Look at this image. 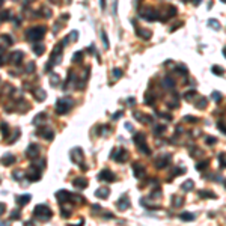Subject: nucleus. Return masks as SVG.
<instances>
[{
	"label": "nucleus",
	"instance_id": "nucleus-29",
	"mask_svg": "<svg viewBox=\"0 0 226 226\" xmlns=\"http://www.w3.org/2000/svg\"><path fill=\"white\" fill-rule=\"evenodd\" d=\"M208 24H210L214 30H219L220 29V23L217 21V20H208Z\"/></svg>",
	"mask_w": 226,
	"mask_h": 226
},
{
	"label": "nucleus",
	"instance_id": "nucleus-53",
	"mask_svg": "<svg viewBox=\"0 0 226 226\" xmlns=\"http://www.w3.org/2000/svg\"><path fill=\"white\" fill-rule=\"evenodd\" d=\"M184 119H186V121H190V122H197V119H196V118H192V116H186Z\"/></svg>",
	"mask_w": 226,
	"mask_h": 226
},
{
	"label": "nucleus",
	"instance_id": "nucleus-22",
	"mask_svg": "<svg viewBox=\"0 0 226 226\" xmlns=\"http://www.w3.org/2000/svg\"><path fill=\"white\" fill-rule=\"evenodd\" d=\"M33 95H35V98H36L38 101L45 100V97H47V93L42 91V89H35V91H33Z\"/></svg>",
	"mask_w": 226,
	"mask_h": 226
},
{
	"label": "nucleus",
	"instance_id": "nucleus-34",
	"mask_svg": "<svg viewBox=\"0 0 226 226\" xmlns=\"http://www.w3.org/2000/svg\"><path fill=\"white\" fill-rule=\"evenodd\" d=\"M172 204L175 205V206H181V205H182V197H179V196H173Z\"/></svg>",
	"mask_w": 226,
	"mask_h": 226
},
{
	"label": "nucleus",
	"instance_id": "nucleus-12",
	"mask_svg": "<svg viewBox=\"0 0 226 226\" xmlns=\"http://www.w3.org/2000/svg\"><path fill=\"white\" fill-rule=\"evenodd\" d=\"M27 179H29L30 182H32V181H39V179H41V169L32 166V167L29 169V172H27Z\"/></svg>",
	"mask_w": 226,
	"mask_h": 226
},
{
	"label": "nucleus",
	"instance_id": "nucleus-57",
	"mask_svg": "<svg viewBox=\"0 0 226 226\" xmlns=\"http://www.w3.org/2000/svg\"><path fill=\"white\" fill-rule=\"evenodd\" d=\"M104 3H106V0H101V8H103V9L106 8V5H104Z\"/></svg>",
	"mask_w": 226,
	"mask_h": 226
},
{
	"label": "nucleus",
	"instance_id": "nucleus-62",
	"mask_svg": "<svg viewBox=\"0 0 226 226\" xmlns=\"http://www.w3.org/2000/svg\"><path fill=\"white\" fill-rule=\"evenodd\" d=\"M225 186H226V181H225Z\"/></svg>",
	"mask_w": 226,
	"mask_h": 226
},
{
	"label": "nucleus",
	"instance_id": "nucleus-25",
	"mask_svg": "<svg viewBox=\"0 0 226 226\" xmlns=\"http://www.w3.org/2000/svg\"><path fill=\"white\" fill-rule=\"evenodd\" d=\"M33 53L36 56H41L42 53H44V45L42 44H33Z\"/></svg>",
	"mask_w": 226,
	"mask_h": 226
},
{
	"label": "nucleus",
	"instance_id": "nucleus-38",
	"mask_svg": "<svg viewBox=\"0 0 226 226\" xmlns=\"http://www.w3.org/2000/svg\"><path fill=\"white\" fill-rule=\"evenodd\" d=\"M196 107H197V109H205V107H206V100H205V98H201V103H197Z\"/></svg>",
	"mask_w": 226,
	"mask_h": 226
},
{
	"label": "nucleus",
	"instance_id": "nucleus-42",
	"mask_svg": "<svg viewBox=\"0 0 226 226\" xmlns=\"http://www.w3.org/2000/svg\"><path fill=\"white\" fill-rule=\"evenodd\" d=\"M219 158H220V166H222V167H226V157H225L223 154H220Z\"/></svg>",
	"mask_w": 226,
	"mask_h": 226
},
{
	"label": "nucleus",
	"instance_id": "nucleus-21",
	"mask_svg": "<svg viewBox=\"0 0 226 226\" xmlns=\"http://www.w3.org/2000/svg\"><path fill=\"white\" fill-rule=\"evenodd\" d=\"M32 199V196L30 195H21V196H18L17 197V204H18L20 206H24L26 204H27L29 201Z\"/></svg>",
	"mask_w": 226,
	"mask_h": 226
},
{
	"label": "nucleus",
	"instance_id": "nucleus-60",
	"mask_svg": "<svg viewBox=\"0 0 226 226\" xmlns=\"http://www.w3.org/2000/svg\"><path fill=\"white\" fill-rule=\"evenodd\" d=\"M27 2H32V0H27Z\"/></svg>",
	"mask_w": 226,
	"mask_h": 226
},
{
	"label": "nucleus",
	"instance_id": "nucleus-45",
	"mask_svg": "<svg viewBox=\"0 0 226 226\" xmlns=\"http://www.w3.org/2000/svg\"><path fill=\"white\" fill-rule=\"evenodd\" d=\"M77 36H79V33H77V32L74 30V32H71V35H69V36H68V38H69V39H73V42H74V39H75Z\"/></svg>",
	"mask_w": 226,
	"mask_h": 226
},
{
	"label": "nucleus",
	"instance_id": "nucleus-15",
	"mask_svg": "<svg viewBox=\"0 0 226 226\" xmlns=\"http://www.w3.org/2000/svg\"><path fill=\"white\" fill-rule=\"evenodd\" d=\"M73 184H74V187H77V188H86V187H88V179L83 178V176H79V178H75V179L73 181Z\"/></svg>",
	"mask_w": 226,
	"mask_h": 226
},
{
	"label": "nucleus",
	"instance_id": "nucleus-27",
	"mask_svg": "<svg viewBox=\"0 0 226 226\" xmlns=\"http://www.w3.org/2000/svg\"><path fill=\"white\" fill-rule=\"evenodd\" d=\"M182 190H186V192H192V190H193V181L192 179L186 181L184 184H182Z\"/></svg>",
	"mask_w": 226,
	"mask_h": 226
},
{
	"label": "nucleus",
	"instance_id": "nucleus-44",
	"mask_svg": "<svg viewBox=\"0 0 226 226\" xmlns=\"http://www.w3.org/2000/svg\"><path fill=\"white\" fill-rule=\"evenodd\" d=\"M195 93H196V92H195V91L192 89V91H188V92H186V95H184V97H186L187 100H190V98H192V97H193V95H195Z\"/></svg>",
	"mask_w": 226,
	"mask_h": 226
},
{
	"label": "nucleus",
	"instance_id": "nucleus-59",
	"mask_svg": "<svg viewBox=\"0 0 226 226\" xmlns=\"http://www.w3.org/2000/svg\"><path fill=\"white\" fill-rule=\"evenodd\" d=\"M223 54H225V56H226V47H225V48H223Z\"/></svg>",
	"mask_w": 226,
	"mask_h": 226
},
{
	"label": "nucleus",
	"instance_id": "nucleus-9",
	"mask_svg": "<svg viewBox=\"0 0 226 226\" xmlns=\"http://www.w3.org/2000/svg\"><path fill=\"white\" fill-rule=\"evenodd\" d=\"M98 179H100V181H106V182H113V181L116 179V176H115V173H113L112 170L103 169V170L100 172V175H98Z\"/></svg>",
	"mask_w": 226,
	"mask_h": 226
},
{
	"label": "nucleus",
	"instance_id": "nucleus-58",
	"mask_svg": "<svg viewBox=\"0 0 226 226\" xmlns=\"http://www.w3.org/2000/svg\"><path fill=\"white\" fill-rule=\"evenodd\" d=\"M50 2H53V3H60V0H50Z\"/></svg>",
	"mask_w": 226,
	"mask_h": 226
},
{
	"label": "nucleus",
	"instance_id": "nucleus-26",
	"mask_svg": "<svg viewBox=\"0 0 226 226\" xmlns=\"http://www.w3.org/2000/svg\"><path fill=\"white\" fill-rule=\"evenodd\" d=\"M179 219H181V220H188V222H192V220H195V214H192V213H182V214L179 216Z\"/></svg>",
	"mask_w": 226,
	"mask_h": 226
},
{
	"label": "nucleus",
	"instance_id": "nucleus-2",
	"mask_svg": "<svg viewBox=\"0 0 226 226\" xmlns=\"http://www.w3.org/2000/svg\"><path fill=\"white\" fill-rule=\"evenodd\" d=\"M44 35H45V27L44 26H38V27L29 29L27 32H26V39H27L29 42H38Z\"/></svg>",
	"mask_w": 226,
	"mask_h": 226
},
{
	"label": "nucleus",
	"instance_id": "nucleus-14",
	"mask_svg": "<svg viewBox=\"0 0 226 226\" xmlns=\"http://www.w3.org/2000/svg\"><path fill=\"white\" fill-rule=\"evenodd\" d=\"M118 208L119 210H127V208H130V199H128V196H121V199L118 201Z\"/></svg>",
	"mask_w": 226,
	"mask_h": 226
},
{
	"label": "nucleus",
	"instance_id": "nucleus-28",
	"mask_svg": "<svg viewBox=\"0 0 226 226\" xmlns=\"http://www.w3.org/2000/svg\"><path fill=\"white\" fill-rule=\"evenodd\" d=\"M208 164H210V161H208V160H204V161H201V163L196 164V169H197V170H204V169L208 167Z\"/></svg>",
	"mask_w": 226,
	"mask_h": 226
},
{
	"label": "nucleus",
	"instance_id": "nucleus-43",
	"mask_svg": "<svg viewBox=\"0 0 226 226\" xmlns=\"http://www.w3.org/2000/svg\"><path fill=\"white\" fill-rule=\"evenodd\" d=\"M164 130H166V127H164V125H158V127H155V133L160 134V133L164 131Z\"/></svg>",
	"mask_w": 226,
	"mask_h": 226
},
{
	"label": "nucleus",
	"instance_id": "nucleus-31",
	"mask_svg": "<svg viewBox=\"0 0 226 226\" xmlns=\"http://www.w3.org/2000/svg\"><path fill=\"white\" fill-rule=\"evenodd\" d=\"M8 134H9V128H8V124H6V122H2V136L6 139Z\"/></svg>",
	"mask_w": 226,
	"mask_h": 226
},
{
	"label": "nucleus",
	"instance_id": "nucleus-50",
	"mask_svg": "<svg viewBox=\"0 0 226 226\" xmlns=\"http://www.w3.org/2000/svg\"><path fill=\"white\" fill-rule=\"evenodd\" d=\"M2 15H3V17H2V21H5V20H9V17H8V15H9V12H8V11H6V12L3 11V12H2Z\"/></svg>",
	"mask_w": 226,
	"mask_h": 226
},
{
	"label": "nucleus",
	"instance_id": "nucleus-19",
	"mask_svg": "<svg viewBox=\"0 0 226 226\" xmlns=\"http://www.w3.org/2000/svg\"><path fill=\"white\" fill-rule=\"evenodd\" d=\"M136 35H137V36H140V38H143V39H149L152 33H151L149 30H145V29H142V27H137Z\"/></svg>",
	"mask_w": 226,
	"mask_h": 226
},
{
	"label": "nucleus",
	"instance_id": "nucleus-24",
	"mask_svg": "<svg viewBox=\"0 0 226 226\" xmlns=\"http://www.w3.org/2000/svg\"><path fill=\"white\" fill-rule=\"evenodd\" d=\"M163 86H164V88H167V89H170V88H173V86H175V80H172L170 77H164Z\"/></svg>",
	"mask_w": 226,
	"mask_h": 226
},
{
	"label": "nucleus",
	"instance_id": "nucleus-55",
	"mask_svg": "<svg viewBox=\"0 0 226 226\" xmlns=\"http://www.w3.org/2000/svg\"><path fill=\"white\" fill-rule=\"evenodd\" d=\"M125 128L128 130V131H133V127H131V124H125Z\"/></svg>",
	"mask_w": 226,
	"mask_h": 226
},
{
	"label": "nucleus",
	"instance_id": "nucleus-10",
	"mask_svg": "<svg viewBox=\"0 0 226 226\" xmlns=\"http://www.w3.org/2000/svg\"><path fill=\"white\" fill-rule=\"evenodd\" d=\"M39 145L38 143H30L29 145V148H27V151H26V155L30 158V160H35L39 155Z\"/></svg>",
	"mask_w": 226,
	"mask_h": 226
},
{
	"label": "nucleus",
	"instance_id": "nucleus-46",
	"mask_svg": "<svg viewBox=\"0 0 226 226\" xmlns=\"http://www.w3.org/2000/svg\"><path fill=\"white\" fill-rule=\"evenodd\" d=\"M219 130H220L222 133H225V134H226V125H225V124L219 122Z\"/></svg>",
	"mask_w": 226,
	"mask_h": 226
},
{
	"label": "nucleus",
	"instance_id": "nucleus-1",
	"mask_svg": "<svg viewBox=\"0 0 226 226\" xmlns=\"http://www.w3.org/2000/svg\"><path fill=\"white\" fill-rule=\"evenodd\" d=\"M33 216L36 217V219L42 220V222H45V220H50L51 219V216H53V211L50 210V206H47L45 204H39L35 206V210H33Z\"/></svg>",
	"mask_w": 226,
	"mask_h": 226
},
{
	"label": "nucleus",
	"instance_id": "nucleus-32",
	"mask_svg": "<svg viewBox=\"0 0 226 226\" xmlns=\"http://www.w3.org/2000/svg\"><path fill=\"white\" fill-rule=\"evenodd\" d=\"M44 119H45V113H39V115L33 119V124H35V125H38L41 121H44Z\"/></svg>",
	"mask_w": 226,
	"mask_h": 226
},
{
	"label": "nucleus",
	"instance_id": "nucleus-51",
	"mask_svg": "<svg viewBox=\"0 0 226 226\" xmlns=\"http://www.w3.org/2000/svg\"><path fill=\"white\" fill-rule=\"evenodd\" d=\"M121 116H122V112H116V113H115V115H113V116H112V119H119Z\"/></svg>",
	"mask_w": 226,
	"mask_h": 226
},
{
	"label": "nucleus",
	"instance_id": "nucleus-4",
	"mask_svg": "<svg viewBox=\"0 0 226 226\" xmlns=\"http://www.w3.org/2000/svg\"><path fill=\"white\" fill-rule=\"evenodd\" d=\"M134 143H136V146H137L143 154H146V155H149V154H151L149 148H148V143H146V137H145V134H142V133L134 134Z\"/></svg>",
	"mask_w": 226,
	"mask_h": 226
},
{
	"label": "nucleus",
	"instance_id": "nucleus-40",
	"mask_svg": "<svg viewBox=\"0 0 226 226\" xmlns=\"http://www.w3.org/2000/svg\"><path fill=\"white\" fill-rule=\"evenodd\" d=\"M18 136H20V130L17 128V130H15V133H14V137L11 139V140H8V143H14V142L17 140V137H18Z\"/></svg>",
	"mask_w": 226,
	"mask_h": 226
},
{
	"label": "nucleus",
	"instance_id": "nucleus-54",
	"mask_svg": "<svg viewBox=\"0 0 226 226\" xmlns=\"http://www.w3.org/2000/svg\"><path fill=\"white\" fill-rule=\"evenodd\" d=\"M127 101H128V104H130V106H133V104H134V103H136V100H134V98H133V97H130V98H128V100H127Z\"/></svg>",
	"mask_w": 226,
	"mask_h": 226
},
{
	"label": "nucleus",
	"instance_id": "nucleus-13",
	"mask_svg": "<svg viewBox=\"0 0 226 226\" xmlns=\"http://www.w3.org/2000/svg\"><path fill=\"white\" fill-rule=\"evenodd\" d=\"M133 170H134V176L136 178H143L145 176V167L142 166V164L134 163L133 164Z\"/></svg>",
	"mask_w": 226,
	"mask_h": 226
},
{
	"label": "nucleus",
	"instance_id": "nucleus-37",
	"mask_svg": "<svg viewBox=\"0 0 226 226\" xmlns=\"http://www.w3.org/2000/svg\"><path fill=\"white\" fill-rule=\"evenodd\" d=\"M2 39L8 42V45H12L14 44V41H12V38L9 36V35H2Z\"/></svg>",
	"mask_w": 226,
	"mask_h": 226
},
{
	"label": "nucleus",
	"instance_id": "nucleus-39",
	"mask_svg": "<svg viewBox=\"0 0 226 226\" xmlns=\"http://www.w3.org/2000/svg\"><path fill=\"white\" fill-rule=\"evenodd\" d=\"M33 71H35V62L27 63V66H26V73H33Z\"/></svg>",
	"mask_w": 226,
	"mask_h": 226
},
{
	"label": "nucleus",
	"instance_id": "nucleus-17",
	"mask_svg": "<svg viewBox=\"0 0 226 226\" xmlns=\"http://www.w3.org/2000/svg\"><path fill=\"white\" fill-rule=\"evenodd\" d=\"M21 60H23V53L21 51H14V53H11V62L14 65H18Z\"/></svg>",
	"mask_w": 226,
	"mask_h": 226
},
{
	"label": "nucleus",
	"instance_id": "nucleus-7",
	"mask_svg": "<svg viewBox=\"0 0 226 226\" xmlns=\"http://www.w3.org/2000/svg\"><path fill=\"white\" fill-rule=\"evenodd\" d=\"M69 155H71V160H73L75 164H82V169H86V166L83 164V161H84V155H83L82 148H74Z\"/></svg>",
	"mask_w": 226,
	"mask_h": 226
},
{
	"label": "nucleus",
	"instance_id": "nucleus-61",
	"mask_svg": "<svg viewBox=\"0 0 226 226\" xmlns=\"http://www.w3.org/2000/svg\"><path fill=\"white\" fill-rule=\"evenodd\" d=\"M222 2H226V0H222Z\"/></svg>",
	"mask_w": 226,
	"mask_h": 226
},
{
	"label": "nucleus",
	"instance_id": "nucleus-36",
	"mask_svg": "<svg viewBox=\"0 0 226 226\" xmlns=\"http://www.w3.org/2000/svg\"><path fill=\"white\" fill-rule=\"evenodd\" d=\"M113 77H115V79H119V77H122V69L115 68V69H113Z\"/></svg>",
	"mask_w": 226,
	"mask_h": 226
},
{
	"label": "nucleus",
	"instance_id": "nucleus-35",
	"mask_svg": "<svg viewBox=\"0 0 226 226\" xmlns=\"http://www.w3.org/2000/svg\"><path fill=\"white\" fill-rule=\"evenodd\" d=\"M82 57H83V51H75V54L73 56V62H77V60H82Z\"/></svg>",
	"mask_w": 226,
	"mask_h": 226
},
{
	"label": "nucleus",
	"instance_id": "nucleus-49",
	"mask_svg": "<svg viewBox=\"0 0 226 226\" xmlns=\"http://www.w3.org/2000/svg\"><path fill=\"white\" fill-rule=\"evenodd\" d=\"M57 83H59V77L53 75V77H51V84H57Z\"/></svg>",
	"mask_w": 226,
	"mask_h": 226
},
{
	"label": "nucleus",
	"instance_id": "nucleus-3",
	"mask_svg": "<svg viewBox=\"0 0 226 226\" xmlns=\"http://www.w3.org/2000/svg\"><path fill=\"white\" fill-rule=\"evenodd\" d=\"M62 48H63V44H62V42H60V44H57V45L53 48L51 59H50V62H48L47 66H45V71H50V68L53 66V62H54V63H59V62H60V59H62Z\"/></svg>",
	"mask_w": 226,
	"mask_h": 226
},
{
	"label": "nucleus",
	"instance_id": "nucleus-8",
	"mask_svg": "<svg viewBox=\"0 0 226 226\" xmlns=\"http://www.w3.org/2000/svg\"><path fill=\"white\" fill-rule=\"evenodd\" d=\"M110 157L115 158L118 163H124L128 158V152H127V149H122V148H116V149L112 152Z\"/></svg>",
	"mask_w": 226,
	"mask_h": 226
},
{
	"label": "nucleus",
	"instance_id": "nucleus-33",
	"mask_svg": "<svg viewBox=\"0 0 226 226\" xmlns=\"http://www.w3.org/2000/svg\"><path fill=\"white\" fill-rule=\"evenodd\" d=\"M101 38H103V42H104V48L107 50L110 45H109V39H107V35H106V32H104V30L101 32Z\"/></svg>",
	"mask_w": 226,
	"mask_h": 226
},
{
	"label": "nucleus",
	"instance_id": "nucleus-48",
	"mask_svg": "<svg viewBox=\"0 0 226 226\" xmlns=\"http://www.w3.org/2000/svg\"><path fill=\"white\" fill-rule=\"evenodd\" d=\"M11 219H20V211H14L11 214Z\"/></svg>",
	"mask_w": 226,
	"mask_h": 226
},
{
	"label": "nucleus",
	"instance_id": "nucleus-6",
	"mask_svg": "<svg viewBox=\"0 0 226 226\" xmlns=\"http://www.w3.org/2000/svg\"><path fill=\"white\" fill-rule=\"evenodd\" d=\"M140 17L145 20V21H155V20H158L157 17H160L158 15V12L157 11H154L152 8H143V9H140Z\"/></svg>",
	"mask_w": 226,
	"mask_h": 226
},
{
	"label": "nucleus",
	"instance_id": "nucleus-47",
	"mask_svg": "<svg viewBox=\"0 0 226 226\" xmlns=\"http://www.w3.org/2000/svg\"><path fill=\"white\" fill-rule=\"evenodd\" d=\"M216 142H217V139H214V137H211V139L208 137V139H206V143H208V145H214Z\"/></svg>",
	"mask_w": 226,
	"mask_h": 226
},
{
	"label": "nucleus",
	"instance_id": "nucleus-16",
	"mask_svg": "<svg viewBox=\"0 0 226 226\" xmlns=\"http://www.w3.org/2000/svg\"><path fill=\"white\" fill-rule=\"evenodd\" d=\"M110 195V188L109 187H103V188H98L97 192H95V196L100 197V199H107Z\"/></svg>",
	"mask_w": 226,
	"mask_h": 226
},
{
	"label": "nucleus",
	"instance_id": "nucleus-30",
	"mask_svg": "<svg viewBox=\"0 0 226 226\" xmlns=\"http://www.w3.org/2000/svg\"><path fill=\"white\" fill-rule=\"evenodd\" d=\"M211 71H213L214 74H217V75H223L225 69H223V68H220V66H217V65H214V66L211 68Z\"/></svg>",
	"mask_w": 226,
	"mask_h": 226
},
{
	"label": "nucleus",
	"instance_id": "nucleus-56",
	"mask_svg": "<svg viewBox=\"0 0 226 226\" xmlns=\"http://www.w3.org/2000/svg\"><path fill=\"white\" fill-rule=\"evenodd\" d=\"M24 226H35V225H33V223L29 220V222H26V223H24Z\"/></svg>",
	"mask_w": 226,
	"mask_h": 226
},
{
	"label": "nucleus",
	"instance_id": "nucleus-23",
	"mask_svg": "<svg viewBox=\"0 0 226 226\" xmlns=\"http://www.w3.org/2000/svg\"><path fill=\"white\" fill-rule=\"evenodd\" d=\"M14 161H15V157L12 154H8V155L3 157V166H9V164H12Z\"/></svg>",
	"mask_w": 226,
	"mask_h": 226
},
{
	"label": "nucleus",
	"instance_id": "nucleus-41",
	"mask_svg": "<svg viewBox=\"0 0 226 226\" xmlns=\"http://www.w3.org/2000/svg\"><path fill=\"white\" fill-rule=\"evenodd\" d=\"M211 98H213V100H216L217 103H219V101L222 100V95H220L219 92H213V93H211Z\"/></svg>",
	"mask_w": 226,
	"mask_h": 226
},
{
	"label": "nucleus",
	"instance_id": "nucleus-52",
	"mask_svg": "<svg viewBox=\"0 0 226 226\" xmlns=\"http://www.w3.org/2000/svg\"><path fill=\"white\" fill-rule=\"evenodd\" d=\"M182 172H184V169H175L173 170V175H182Z\"/></svg>",
	"mask_w": 226,
	"mask_h": 226
},
{
	"label": "nucleus",
	"instance_id": "nucleus-11",
	"mask_svg": "<svg viewBox=\"0 0 226 226\" xmlns=\"http://www.w3.org/2000/svg\"><path fill=\"white\" fill-rule=\"evenodd\" d=\"M38 134L42 136L44 139H47V140H53V139H54V131H53L50 127H42V128H39V130H38Z\"/></svg>",
	"mask_w": 226,
	"mask_h": 226
},
{
	"label": "nucleus",
	"instance_id": "nucleus-20",
	"mask_svg": "<svg viewBox=\"0 0 226 226\" xmlns=\"http://www.w3.org/2000/svg\"><path fill=\"white\" fill-rule=\"evenodd\" d=\"M197 195H199V197H204V199H216V195L213 192H210V190H199Z\"/></svg>",
	"mask_w": 226,
	"mask_h": 226
},
{
	"label": "nucleus",
	"instance_id": "nucleus-18",
	"mask_svg": "<svg viewBox=\"0 0 226 226\" xmlns=\"http://www.w3.org/2000/svg\"><path fill=\"white\" fill-rule=\"evenodd\" d=\"M169 160H170V155H164V157H160L158 160H157V167L158 169H161V167H166L167 164H169Z\"/></svg>",
	"mask_w": 226,
	"mask_h": 226
},
{
	"label": "nucleus",
	"instance_id": "nucleus-5",
	"mask_svg": "<svg viewBox=\"0 0 226 226\" xmlns=\"http://www.w3.org/2000/svg\"><path fill=\"white\" fill-rule=\"evenodd\" d=\"M73 107V101L66 98V100H57L56 103V113L57 115H65L69 112V109Z\"/></svg>",
	"mask_w": 226,
	"mask_h": 226
}]
</instances>
